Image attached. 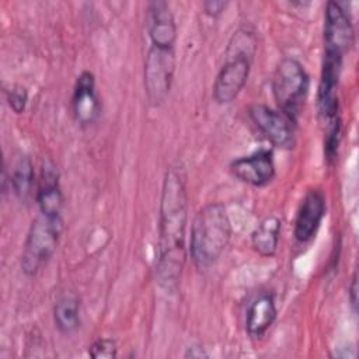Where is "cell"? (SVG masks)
I'll list each match as a JSON object with an SVG mask.
<instances>
[{"mask_svg": "<svg viewBox=\"0 0 359 359\" xmlns=\"http://www.w3.org/2000/svg\"><path fill=\"white\" fill-rule=\"evenodd\" d=\"M355 31L349 13L338 1H328L324 14V56L344 60L353 45Z\"/></svg>", "mask_w": 359, "mask_h": 359, "instance_id": "obj_7", "label": "cell"}, {"mask_svg": "<svg viewBox=\"0 0 359 359\" xmlns=\"http://www.w3.org/2000/svg\"><path fill=\"white\" fill-rule=\"evenodd\" d=\"M257 43L255 34L248 28H240L233 34L224 53V63L213 83L212 97L217 104H230L243 91L251 72Z\"/></svg>", "mask_w": 359, "mask_h": 359, "instance_id": "obj_3", "label": "cell"}, {"mask_svg": "<svg viewBox=\"0 0 359 359\" xmlns=\"http://www.w3.org/2000/svg\"><path fill=\"white\" fill-rule=\"evenodd\" d=\"M116 344L109 338H100L88 346V355L93 359H114L116 358Z\"/></svg>", "mask_w": 359, "mask_h": 359, "instance_id": "obj_18", "label": "cell"}, {"mask_svg": "<svg viewBox=\"0 0 359 359\" xmlns=\"http://www.w3.org/2000/svg\"><path fill=\"white\" fill-rule=\"evenodd\" d=\"M73 115L81 126H88L94 123L101 112L100 101L95 91L94 74L84 70L76 80L73 98H72Z\"/></svg>", "mask_w": 359, "mask_h": 359, "instance_id": "obj_11", "label": "cell"}, {"mask_svg": "<svg viewBox=\"0 0 359 359\" xmlns=\"http://www.w3.org/2000/svg\"><path fill=\"white\" fill-rule=\"evenodd\" d=\"M10 185L20 201H28L35 185V172L32 161L28 156H21L10 174Z\"/></svg>", "mask_w": 359, "mask_h": 359, "instance_id": "obj_17", "label": "cell"}, {"mask_svg": "<svg viewBox=\"0 0 359 359\" xmlns=\"http://www.w3.org/2000/svg\"><path fill=\"white\" fill-rule=\"evenodd\" d=\"M36 202L42 215L60 217L63 208V195L59 185V174L53 165L45 164L41 172Z\"/></svg>", "mask_w": 359, "mask_h": 359, "instance_id": "obj_13", "label": "cell"}, {"mask_svg": "<svg viewBox=\"0 0 359 359\" xmlns=\"http://www.w3.org/2000/svg\"><path fill=\"white\" fill-rule=\"evenodd\" d=\"M276 314V304L271 293H261L257 296L247 310L245 330L248 335L252 338L262 337L273 324Z\"/></svg>", "mask_w": 359, "mask_h": 359, "instance_id": "obj_14", "label": "cell"}, {"mask_svg": "<svg viewBox=\"0 0 359 359\" xmlns=\"http://www.w3.org/2000/svg\"><path fill=\"white\" fill-rule=\"evenodd\" d=\"M175 70L174 48L150 45L144 60V91L151 105H160L168 95Z\"/></svg>", "mask_w": 359, "mask_h": 359, "instance_id": "obj_6", "label": "cell"}, {"mask_svg": "<svg viewBox=\"0 0 359 359\" xmlns=\"http://www.w3.org/2000/svg\"><path fill=\"white\" fill-rule=\"evenodd\" d=\"M231 174L244 184L264 187L275 177V163L271 150L261 149L230 163Z\"/></svg>", "mask_w": 359, "mask_h": 359, "instance_id": "obj_9", "label": "cell"}, {"mask_svg": "<svg viewBox=\"0 0 359 359\" xmlns=\"http://www.w3.org/2000/svg\"><path fill=\"white\" fill-rule=\"evenodd\" d=\"M231 238V223L224 205L208 203L194 217L188 252L198 269L210 268Z\"/></svg>", "mask_w": 359, "mask_h": 359, "instance_id": "obj_2", "label": "cell"}, {"mask_svg": "<svg viewBox=\"0 0 359 359\" xmlns=\"http://www.w3.org/2000/svg\"><path fill=\"white\" fill-rule=\"evenodd\" d=\"M53 321L62 334H72L80 327V303L74 294H63L53 307Z\"/></svg>", "mask_w": 359, "mask_h": 359, "instance_id": "obj_16", "label": "cell"}, {"mask_svg": "<svg viewBox=\"0 0 359 359\" xmlns=\"http://www.w3.org/2000/svg\"><path fill=\"white\" fill-rule=\"evenodd\" d=\"M185 180L181 165H170L161 187L156 278L167 292L177 290L187 258L188 192Z\"/></svg>", "mask_w": 359, "mask_h": 359, "instance_id": "obj_1", "label": "cell"}, {"mask_svg": "<svg viewBox=\"0 0 359 359\" xmlns=\"http://www.w3.org/2000/svg\"><path fill=\"white\" fill-rule=\"evenodd\" d=\"M6 95H7V102H8L10 108L15 114H21L25 109V105L28 101V93L24 87L14 86L10 90H7Z\"/></svg>", "mask_w": 359, "mask_h": 359, "instance_id": "obj_19", "label": "cell"}, {"mask_svg": "<svg viewBox=\"0 0 359 359\" xmlns=\"http://www.w3.org/2000/svg\"><path fill=\"white\" fill-rule=\"evenodd\" d=\"M348 290H349L351 306H352L353 311H356V307H358V276H356V272H353V275H352L351 285L348 286Z\"/></svg>", "mask_w": 359, "mask_h": 359, "instance_id": "obj_21", "label": "cell"}, {"mask_svg": "<svg viewBox=\"0 0 359 359\" xmlns=\"http://www.w3.org/2000/svg\"><path fill=\"white\" fill-rule=\"evenodd\" d=\"M280 237V220L275 215H271L261 220L251 234V243L254 250L262 257H272L279 244Z\"/></svg>", "mask_w": 359, "mask_h": 359, "instance_id": "obj_15", "label": "cell"}, {"mask_svg": "<svg viewBox=\"0 0 359 359\" xmlns=\"http://www.w3.org/2000/svg\"><path fill=\"white\" fill-rule=\"evenodd\" d=\"M206 356L208 353L201 346H189L185 353V358H206Z\"/></svg>", "mask_w": 359, "mask_h": 359, "instance_id": "obj_22", "label": "cell"}, {"mask_svg": "<svg viewBox=\"0 0 359 359\" xmlns=\"http://www.w3.org/2000/svg\"><path fill=\"white\" fill-rule=\"evenodd\" d=\"M226 6H227L226 1H219V0H208V1H203V4H202L205 13L210 17L220 15L224 11Z\"/></svg>", "mask_w": 359, "mask_h": 359, "instance_id": "obj_20", "label": "cell"}, {"mask_svg": "<svg viewBox=\"0 0 359 359\" xmlns=\"http://www.w3.org/2000/svg\"><path fill=\"white\" fill-rule=\"evenodd\" d=\"M147 32L150 45L174 48L177 41V24L168 3L156 0L147 4Z\"/></svg>", "mask_w": 359, "mask_h": 359, "instance_id": "obj_12", "label": "cell"}, {"mask_svg": "<svg viewBox=\"0 0 359 359\" xmlns=\"http://www.w3.org/2000/svg\"><path fill=\"white\" fill-rule=\"evenodd\" d=\"M62 230V216L50 217L39 213L32 220L21 254V269L25 275H35L50 259L57 247Z\"/></svg>", "mask_w": 359, "mask_h": 359, "instance_id": "obj_5", "label": "cell"}, {"mask_svg": "<svg viewBox=\"0 0 359 359\" xmlns=\"http://www.w3.org/2000/svg\"><path fill=\"white\" fill-rule=\"evenodd\" d=\"M248 115L257 129L276 147L292 149L296 143L293 121L283 112L265 104H254Z\"/></svg>", "mask_w": 359, "mask_h": 359, "instance_id": "obj_8", "label": "cell"}, {"mask_svg": "<svg viewBox=\"0 0 359 359\" xmlns=\"http://www.w3.org/2000/svg\"><path fill=\"white\" fill-rule=\"evenodd\" d=\"M325 216V196L323 191L309 189L300 202L294 219V238L299 243H309L317 233Z\"/></svg>", "mask_w": 359, "mask_h": 359, "instance_id": "obj_10", "label": "cell"}, {"mask_svg": "<svg viewBox=\"0 0 359 359\" xmlns=\"http://www.w3.org/2000/svg\"><path fill=\"white\" fill-rule=\"evenodd\" d=\"M310 79L304 66L292 56L283 57L272 76V94L279 111L293 122L309 93Z\"/></svg>", "mask_w": 359, "mask_h": 359, "instance_id": "obj_4", "label": "cell"}]
</instances>
